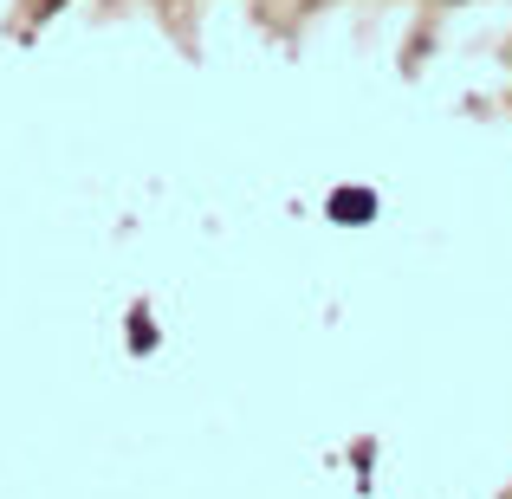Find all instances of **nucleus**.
Listing matches in <instances>:
<instances>
[{"instance_id":"f03ea898","label":"nucleus","mask_w":512,"mask_h":499,"mask_svg":"<svg viewBox=\"0 0 512 499\" xmlns=\"http://www.w3.org/2000/svg\"><path fill=\"white\" fill-rule=\"evenodd\" d=\"M130 350H137V357H143V350H156V318L143 312V305L130 312Z\"/></svg>"},{"instance_id":"f257e3e1","label":"nucleus","mask_w":512,"mask_h":499,"mask_svg":"<svg viewBox=\"0 0 512 499\" xmlns=\"http://www.w3.org/2000/svg\"><path fill=\"white\" fill-rule=\"evenodd\" d=\"M325 208H331V221H344V227L350 221H376V195H370V188H338Z\"/></svg>"}]
</instances>
